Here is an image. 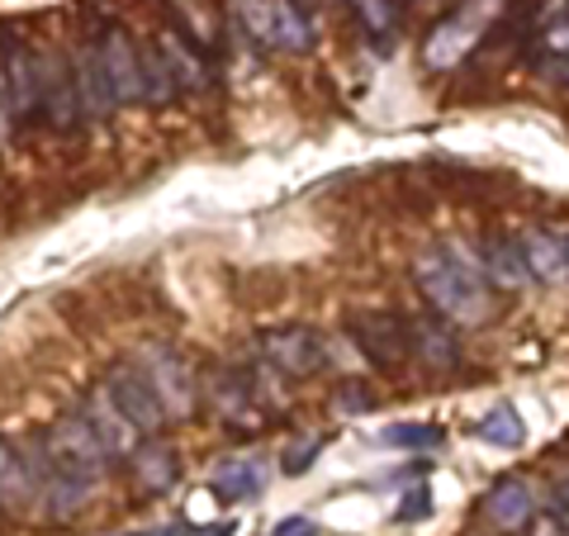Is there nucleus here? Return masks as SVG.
<instances>
[{
	"mask_svg": "<svg viewBox=\"0 0 569 536\" xmlns=\"http://www.w3.org/2000/svg\"><path fill=\"white\" fill-rule=\"evenodd\" d=\"M418 290L427 295L437 314L456 318V324H485L489 318V295H485V271L479 257L470 261L466 247H441L418 261Z\"/></svg>",
	"mask_w": 569,
	"mask_h": 536,
	"instance_id": "obj_1",
	"label": "nucleus"
},
{
	"mask_svg": "<svg viewBox=\"0 0 569 536\" xmlns=\"http://www.w3.org/2000/svg\"><path fill=\"white\" fill-rule=\"evenodd\" d=\"M39 451L52 460V466H62L67 475H77V479H91V485H100L104 470H110V451H104L96 427L86 423L81 414H67L58 423H48V433L39 437Z\"/></svg>",
	"mask_w": 569,
	"mask_h": 536,
	"instance_id": "obj_2",
	"label": "nucleus"
},
{
	"mask_svg": "<svg viewBox=\"0 0 569 536\" xmlns=\"http://www.w3.org/2000/svg\"><path fill=\"white\" fill-rule=\"evenodd\" d=\"M104 389H110V399L123 408V418H129L138 433H142V441L157 437V433H162V427L171 423L167 408H162V399H157L152 380L142 375L138 361H119L110 375H104Z\"/></svg>",
	"mask_w": 569,
	"mask_h": 536,
	"instance_id": "obj_3",
	"label": "nucleus"
},
{
	"mask_svg": "<svg viewBox=\"0 0 569 536\" xmlns=\"http://www.w3.org/2000/svg\"><path fill=\"white\" fill-rule=\"evenodd\" d=\"M138 366H142V375L152 380L157 399H162V408H167V418H171V423H181V418L194 414V399H200V389H194L190 366H186L171 347H142Z\"/></svg>",
	"mask_w": 569,
	"mask_h": 536,
	"instance_id": "obj_4",
	"label": "nucleus"
},
{
	"mask_svg": "<svg viewBox=\"0 0 569 536\" xmlns=\"http://www.w3.org/2000/svg\"><path fill=\"white\" fill-rule=\"evenodd\" d=\"M100 62H104V77H110L114 105L148 100V62L138 58V48H133V39H129L123 29H110V33H104Z\"/></svg>",
	"mask_w": 569,
	"mask_h": 536,
	"instance_id": "obj_5",
	"label": "nucleus"
},
{
	"mask_svg": "<svg viewBox=\"0 0 569 536\" xmlns=\"http://www.w3.org/2000/svg\"><path fill=\"white\" fill-rule=\"evenodd\" d=\"M261 356L280 375H313L328 361V343L313 328H271L261 332Z\"/></svg>",
	"mask_w": 569,
	"mask_h": 536,
	"instance_id": "obj_6",
	"label": "nucleus"
},
{
	"mask_svg": "<svg viewBox=\"0 0 569 536\" xmlns=\"http://www.w3.org/2000/svg\"><path fill=\"white\" fill-rule=\"evenodd\" d=\"M81 418L96 427V437L104 441V451H110V456H133L138 446H142V433H138L129 418H123V408L110 399V389H104V385H91V389H86Z\"/></svg>",
	"mask_w": 569,
	"mask_h": 536,
	"instance_id": "obj_7",
	"label": "nucleus"
},
{
	"mask_svg": "<svg viewBox=\"0 0 569 536\" xmlns=\"http://www.w3.org/2000/svg\"><path fill=\"white\" fill-rule=\"evenodd\" d=\"M33 475H39V508L48 517H58V523H67V517H77L86 508V498H91V479H77L67 475L62 466H52V460L33 446Z\"/></svg>",
	"mask_w": 569,
	"mask_h": 536,
	"instance_id": "obj_8",
	"label": "nucleus"
},
{
	"mask_svg": "<svg viewBox=\"0 0 569 536\" xmlns=\"http://www.w3.org/2000/svg\"><path fill=\"white\" fill-rule=\"evenodd\" d=\"M39 508V475H33V456L24 446L0 437V513L20 517Z\"/></svg>",
	"mask_w": 569,
	"mask_h": 536,
	"instance_id": "obj_9",
	"label": "nucleus"
},
{
	"mask_svg": "<svg viewBox=\"0 0 569 536\" xmlns=\"http://www.w3.org/2000/svg\"><path fill=\"white\" fill-rule=\"evenodd\" d=\"M39 100H43V115L58 123V129H71V123L81 119L77 77H71V67L58 58V52H43L39 58Z\"/></svg>",
	"mask_w": 569,
	"mask_h": 536,
	"instance_id": "obj_10",
	"label": "nucleus"
},
{
	"mask_svg": "<svg viewBox=\"0 0 569 536\" xmlns=\"http://www.w3.org/2000/svg\"><path fill=\"white\" fill-rule=\"evenodd\" d=\"M485 513H489V523H493V527L518 532V527H527V523H537V494H531L527 479L508 475V479H498V485L489 489Z\"/></svg>",
	"mask_w": 569,
	"mask_h": 536,
	"instance_id": "obj_11",
	"label": "nucleus"
},
{
	"mask_svg": "<svg viewBox=\"0 0 569 536\" xmlns=\"http://www.w3.org/2000/svg\"><path fill=\"white\" fill-rule=\"evenodd\" d=\"M71 77H77L81 115H86V119H110V110H114V91H110V77H104L100 48H81V52H77V62H71Z\"/></svg>",
	"mask_w": 569,
	"mask_h": 536,
	"instance_id": "obj_12",
	"label": "nucleus"
},
{
	"mask_svg": "<svg viewBox=\"0 0 569 536\" xmlns=\"http://www.w3.org/2000/svg\"><path fill=\"white\" fill-rule=\"evenodd\" d=\"M129 470L138 479V489L142 494H167L176 479H181V460H176L171 446H162L157 437H148L138 446V451L129 456Z\"/></svg>",
	"mask_w": 569,
	"mask_h": 536,
	"instance_id": "obj_13",
	"label": "nucleus"
},
{
	"mask_svg": "<svg viewBox=\"0 0 569 536\" xmlns=\"http://www.w3.org/2000/svg\"><path fill=\"white\" fill-rule=\"evenodd\" d=\"M6 81H10L14 119H33L43 110V100H39V58H29L24 48H6Z\"/></svg>",
	"mask_w": 569,
	"mask_h": 536,
	"instance_id": "obj_14",
	"label": "nucleus"
},
{
	"mask_svg": "<svg viewBox=\"0 0 569 536\" xmlns=\"http://www.w3.org/2000/svg\"><path fill=\"white\" fill-rule=\"evenodd\" d=\"M479 271H485V280H493L498 290H522V285L531 280L522 242H512V238H493L485 247V257H479Z\"/></svg>",
	"mask_w": 569,
	"mask_h": 536,
	"instance_id": "obj_15",
	"label": "nucleus"
},
{
	"mask_svg": "<svg viewBox=\"0 0 569 536\" xmlns=\"http://www.w3.org/2000/svg\"><path fill=\"white\" fill-rule=\"evenodd\" d=\"M209 485L223 504H242V498H257L266 489V466L257 456H238V460H228V466L213 470Z\"/></svg>",
	"mask_w": 569,
	"mask_h": 536,
	"instance_id": "obj_16",
	"label": "nucleus"
},
{
	"mask_svg": "<svg viewBox=\"0 0 569 536\" xmlns=\"http://www.w3.org/2000/svg\"><path fill=\"white\" fill-rule=\"evenodd\" d=\"M522 257H527V271L537 276V280H546V285H560V280H569V247L556 238V234H527L522 238Z\"/></svg>",
	"mask_w": 569,
	"mask_h": 536,
	"instance_id": "obj_17",
	"label": "nucleus"
},
{
	"mask_svg": "<svg viewBox=\"0 0 569 536\" xmlns=\"http://www.w3.org/2000/svg\"><path fill=\"white\" fill-rule=\"evenodd\" d=\"M351 332L361 337V347L370 361H380V366H395V356H403V343H399V328L389 324L385 314H361V318H351Z\"/></svg>",
	"mask_w": 569,
	"mask_h": 536,
	"instance_id": "obj_18",
	"label": "nucleus"
},
{
	"mask_svg": "<svg viewBox=\"0 0 569 536\" xmlns=\"http://www.w3.org/2000/svg\"><path fill=\"white\" fill-rule=\"evenodd\" d=\"M475 437L489 441V446H503V451H512V446L527 441V427H522V418H518V408H512V404H493L489 414L475 423Z\"/></svg>",
	"mask_w": 569,
	"mask_h": 536,
	"instance_id": "obj_19",
	"label": "nucleus"
},
{
	"mask_svg": "<svg viewBox=\"0 0 569 536\" xmlns=\"http://www.w3.org/2000/svg\"><path fill=\"white\" fill-rule=\"evenodd\" d=\"M441 427L437 423H395V427H385L380 441L385 446H403V451H437L441 446Z\"/></svg>",
	"mask_w": 569,
	"mask_h": 536,
	"instance_id": "obj_20",
	"label": "nucleus"
},
{
	"mask_svg": "<svg viewBox=\"0 0 569 536\" xmlns=\"http://www.w3.org/2000/svg\"><path fill=\"white\" fill-rule=\"evenodd\" d=\"M413 337H418V347H422V356H427L432 366H441V370H451V366H456V343L432 324V318H418V324H413Z\"/></svg>",
	"mask_w": 569,
	"mask_h": 536,
	"instance_id": "obj_21",
	"label": "nucleus"
},
{
	"mask_svg": "<svg viewBox=\"0 0 569 536\" xmlns=\"http://www.w3.org/2000/svg\"><path fill=\"white\" fill-rule=\"evenodd\" d=\"M323 451V437H305V441H295V446H284V456H280V470L284 475H305L313 466V456Z\"/></svg>",
	"mask_w": 569,
	"mask_h": 536,
	"instance_id": "obj_22",
	"label": "nucleus"
},
{
	"mask_svg": "<svg viewBox=\"0 0 569 536\" xmlns=\"http://www.w3.org/2000/svg\"><path fill=\"white\" fill-rule=\"evenodd\" d=\"M427 513H432V498H427V489H408V494H403V504L395 508L399 523H422Z\"/></svg>",
	"mask_w": 569,
	"mask_h": 536,
	"instance_id": "obj_23",
	"label": "nucleus"
},
{
	"mask_svg": "<svg viewBox=\"0 0 569 536\" xmlns=\"http://www.w3.org/2000/svg\"><path fill=\"white\" fill-rule=\"evenodd\" d=\"M271 536H323V532H318V523H309V517H284V523L271 527Z\"/></svg>",
	"mask_w": 569,
	"mask_h": 536,
	"instance_id": "obj_24",
	"label": "nucleus"
},
{
	"mask_svg": "<svg viewBox=\"0 0 569 536\" xmlns=\"http://www.w3.org/2000/svg\"><path fill=\"white\" fill-rule=\"evenodd\" d=\"M531 536H569V527L560 523V517H541V523L531 527Z\"/></svg>",
	"mask_w": 569,
	"mask_h": 536,
	"instance_id": "obj_25",
	"label": "nucleus"
},
{
	"mask_svg": "<svg viewBox=\"0 0 569 536\" xmlns=\"http://www.w3.org/2000/svg\"><path fill=\"white\" fill-rule=\"evenodd\" d=\"M556 517H560V523L569 527V479H565V485H560V513H556Z\"/></svg>",
	"mask_w": 569,
	"mask_h": 536,
	"instance_id": "obj_26",
	"label": "nucleus"
},
{
	"mask_svg": "<svg viewBox=\"0 0 569 536\" xmlns=\"http://www.w3.org/2000/svg\"><path fill=\"white\" fill-rule=\"evenodd\" d=\"M550 43H556V48H569V29H550Z\"/></svg>",
	"mask_w": 569,
	"mask_h": 536,
	"instance_id": "obj_27",
	"label": "nucleus"
},
{
	"mask_svg": "<svg viewBox=\"0 0 569 536\" xmlns=\"http://www.w3.org/2000/svg\"><path fill=\"white\" fill-rule=\"evenodd\" d=\"M129 536H133V532H129Z\"/></svg>",
	"mask_w": 569,
	"mask_h": 536,
	"instance_id": "obj_28",
	"label": "nucleus"
}]
</instances>
